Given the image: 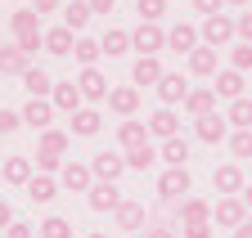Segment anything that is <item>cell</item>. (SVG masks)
I'll return each mask as SVG.
<instances>
[{"instance_id":"obj_17","label":"cell","mask_w":252,"mask_h":238,"mask_svg":"<svg viewBox=\"0 0 252 238\" xmlns=\"http://www.w3.org/2000/svg\"><path fill=\"white\" fill-rule=\"evenodd\" d=\"M176 216H180V225H203V220H212V202L189 193L185 202H176Z\"/></svg>"},{"instance_id":"obj_25","label":"cell","mask_w":252,"mask_h":238,"mask_svg":"<svg viewBox=\"0 0 252 238\" xmlns=\"http://www.w3.org/2000/svg\"><path fill=\"white\" fill-rule=\"evenodd\" d=\"M23 85H27V95H32V99L54 95V81H50V72H45V68H27V72H23Z\"/></svg>"},{"instance_id":"obj_54","label":"cell","mask_w":252,"mask_h":238,"mask_svg":"<svg viewBox=\"0 0 252 238\" xmlns=\"http://www.w3.org/2000/svg\"><path fill=\"white\" fill-rule=\"evenodd\" d=\"M86 238H108V234H86Z\"/></svg>"},{"instance_id":"obj_9","label":"cell","mask_w":252,"mask_h":238,"mask_svg":"<svg viewBox=\"0 0 252 238\" xmlns=\"http://www.w3.org/2000/svg\"><path fill=\"white\" fill-rule=\"evenodd\" d=\"M113 220H117V229L131 238L135 229H144V220H149V212H144V202H135V198H126L117 212H113Z\"/></svg>"},{"instance_id":"obj_32","label":"cell","mask_w":252,"mask_h":238,"mask_svg":"<svg viewBox=\"0 0 252 238\" xmlns=\"http://www.w3.org/2000/svg\"><path fill=\"white\" fill-rule=\"evenodd\" d=\"M72 45H77V36H72L63 23L45 32V50H50V54H59V58H63V54H72Z\"/></svg>"},{"instance_id":"obj_15","label":"cell","mask_w":252,"mask_h":238,"mask_svg":"<svg viewBox=\"0 0 252 238\" xmlns=\"http://www.w3.org/2000/svg\"><path fill=\"white\" fill-rule=\"evenodd\" d=\"M243 85H248V81H243V72H234V68H225V72H216V77H212L216 99H230V104L243 99Z\"/></svg>"},{"instance_id":"obj_42","label":"cell","mask_w":252,"mask_h":238,"mask_svg":"<svg viewBox=\"0 0 252 238\" xmlns=\"http://www.w3.org/2000/svg\"><path fill=\"white\" fill-rule=\"evenodd\" d=\"M14 45L32 58V54H36V50H45V32H27V36H14Z\"/></svg>"},{"instance_id":"obj_33","label":"cell","mask_w":252,"mask_h":238,"mask_svg":"<svg viewBox=\"0 0 252 238\" xmlns=\"http://www.w3.org/2000/svg\"><path fill=\"white\" fill-rule=\"evenodd\" d=\"M99 50H104L108 58H117V54H126V50H131V32H122V27H108V32L99 36Z\"/></svg>"},{"instance_id":"obj_45","label":"cell","mask_w":252,"mask_h":238,"mask_svg":"<svg viewBox=\"0 0 252 238\" xmlns=\"http://www.w3.org/2000/svg\"><path fill=\"white\" fill-rule=\"evenodd\" d=\"M212 229H216L212 220H203V225H180V238H216Z\"/></svg>"},{"instance_id":"obj_12","label":"cell","mask_w":252,"mask_h":238,"mask_svg":"<svg viewBox=\"0 0 252 238\" xmlns=\"http://www.w3.org/2000/svg\"><path fill=\"white\" fill-rule=\"evenodd\" d=\"M153 90H158V99H162V108H176V104H185V95H189V81H185L180 72H162V81H158Z\"/></svg>"},{"instance_id":"obj_20","label":"cell","mask_w":252,"mask_h":238,"mask_svg":"<svg viewBox=\"0 0 252 238\" xmlns=\"http://www.w3.org/2000/svg\"><path fill=\"white\" fill-rule=\"evenodd\" d=\"M50 104H54V112H81V90H77V81H59L54 85V95H50Z\"/></svg>"},{"instance_id":"obj_10","label":"cell","mask_w":252,"mask_h":238,"mask_svg":"<svg viewBox=\"0 0 252 238\" xmlns=\"http://www.w3.org/2000/svg\"><path fill=\"white\" fill-rule=\"evenodd\" d=\"M59 185H63V189H72V193H90V185H94L90 162H63V171H59Z\"/></svg>"},{"instance_id":"obj_5","label":"cell","mask_w":252,"mask_h":238,"mask_svg":"<svg viewBox=\"0 0 252 238\" xmlns=\"http://www.w3.org/2000/svg\"><path fill=\"white\" fill-rule=\"evenodd\" d=\"M243 220H248L243 198H216V207H212V225H220V229H239Z\"/></svg>"},{"instance_id":"obj_18","label":"cell","mask_w":252,"mask_h":238,"mask_svg":"<svg viewBox=\"0 0 252 238\" xmlns=\"http://www.w3.org/2000/svg\"><path fill=\"white\" fill-rule=\"evenodd\" d=\"M50 122H54V104H50V99H27V108H23V126H32V131H50Z\"/></svg>"},{"instance_id":"obj_38","label":"cell","mask_w":252,"mask_h":238,"mask_svg":"<svg viewBox=\"0 0 252 238\" xmlns=\"http://www.w3.org/2000/svg\"><path fill=\"white\" fill-rule=\"evenodd\" d=\"M36 234H41V238H72V225L63 220V216H45V220L36 225Z\"/></svg>"},{"instance_id":"obj_31","label":"cell","mask_w":252,"mask_h":238,"mask_svg":"<svg viewBox=\"0 0 252 238\" xmlns=\"http://www.w3.org/2000/svg\"><path fill=\"white\" fill-rule=\"evenodd\" d=\"M99 126H104V117L94 112V108H81V112H72V135L90 139V135H99Z\"/></svg>"},{"instance_id":"obj_11","label":"cell","mask_w":252,"mask_h":238,"mask_svg":"<svg viewBox=\"0 0 252 238\" xmlns=\"http://www.w3.org/2000/svg\"><path fill=\"white\" fill-rule=\"evenodd\" d=\"M86 202H90V212H117L126 198H122V189H117V185L94 180V185H90V193H86Z\"/></svg>"},{"instance_id":"obj_6","label":"cell","mask_w":252,"mask_h":238,"mask_svg":"<svg viewBox=\"0 0 252 238\" xmlns=\"http://www.w3.org/2000/svg\"><path fill=\"white\" fill-rule=\"evenodd\" d=\"M243 185H248V180H243V171H239L234 162H225V166H216V171H212V189H216L220 198H239Z\"/></svg>"},{"instance_id":"obj_16","label":"cell","mask_w":252,"mask_h":238,"mask_svg":"<svg viewBox=\"0 0 252 238\" xmlns=\"http://www.w3.org/2000/svg\"><path fill=\"white\" fill-rule=\"evenodd\" d=\"M180 108L198 122V117L216 112V90H212V85H198V90H189V95H185V104H180Z\"/></svg>"},{"instance_id":"obj_44","label":"cell","mask_w":252,"mask_h":238,"mask_svg":"<svg viewBox=\"0 0 252 238\" xmlns=\"http://www.w3.org/2000/svg\"><path fill=\"white\" fill-rule=\"evenodd\" d=\"M23 126V112H14V108H0V135H14Z\"/></svg>"},{"instance_id":"obj_43","label":"cell","mask_w":252,"mask_h":238,"mask_svg":"<svg viewBox=\"0 0 252 238\" xmlns=\"http://www.w3.org/2000/svg\"><path fill=\"white\" fill-rule=\"evenodd\" d=\"M234 36H239L243 45H252V9H243V14H234Z\"/></svg>"},{"instance_id":"obj_37","label":"cell","mask_w":252,"mask_h":238,"mask_svg":"<svg viewBox=\"0 0 252 238\" xmlns=\"http://www.w3.org/2000/svg\"><path fill=\"white\" fill-rule=\"evenodd\" d=\"M104 50H99V41H90V36H77V45H72V58L81 68H94V58H99Z\"/></svg>"},{"instance_id":"obj_35","label":"cell","mask_w":252,"mask_h":238,"mask_svg":"<svg viewBox=\"0 0 252 238\" xmlns=\"http://www.w3.org/2000/svg\"><path fill=\"white\" fill-rule=\"evenodd\" d=\"M14 36H27V32H45V27H41V14L36 9H14Z\"/></svg>"},{"instance_id":"obj_13","label":"cell","mask_w":252,"mask_h":238,"mask_svg":"<svg viewBox=\"0 0 252 238\" xmlns=\"http://www.w3.org/2000/svg\"><path fill=\"white\" fill-rule=\"evenodd\" d=\"M32 175H36V166H32V158H23V153H14V158L0 162V180H5V185H23L27 189Z\"/></svg>"},{"instance_id":"obj_19","label":"cell","mask_w":252,"mask_h":238,"mask_svg":"<svg viewBox=\"0 0 252 238\" xmlns=\"http://www.w3.org/2000/svg\"><path fill=\"white\" fill-rule=\"evenodd\" d=\"M144 126H149V135H158V139H176V135H180V117H176V108H158Z\"/></svg>"},{"instance_id":"obj_8","label":"cell","mask_w":252,"mask_h":238,"mask_svg":"<svg viewBox=\"0 0 252 238\" xmlns=\"http://www.w3.org/2000/svg\"><path fill=\"white\" fill-rule=\"evenodd\" d=\"M122 171H126V158L122 153H94L90 158V175H94V180H104V185H117Z\"/></svg>"},{"instance_id":"obj_7","label":"cell","mask_w":252,"mask_h":238,"mask_svg":"<svg viewBox=\"0 0 252 238\" xmlns=\"http://www.w3.org/2000/svg\"><path fill=\"white\" fill-rule=\"evenodd\" d=\"M194 135H198L203 144H225V139H230L225 112H207V117H198V122H194Z\"/></svg>"},{"instance_id":"obj_41","label":"cell","mask_w":252,"mask_h":238,"mask_svg":"<svg viewBox=\"0 0 252 238\" xmlns=\"http://www.w3.org/2000/svg\"><path fill=\"white\" fill-rule=\"evenodd\" d=\"M230 153L234 158H252V131H230Z\"/></svg>"},{"instance_id":"obj_39","label":"cell","mask_w":252,"mask_h":238,"mask_svg":"<svg viewBox=\"0 0 252 238\" xmlns=\"http://www.w3.org/2000/svg\"><path fill=\"white\" fill-rule=\"evenodd\" d=\"M135 14H140V23H162L167 0H135Z\"/></svg>"},{"instance_id":"obj_34","label":"cell","mask_w":252,"mask_h":238,"mask_svg":"<svg viewBox=\"0 0 252 238\" xmlns=\"http://www.w3.org/2000/svg\"><path fill=\"white\" fill-rule=\"evenodd\" d=\"M86 23H90V5L86 0H72V5L63 9V27H68V32H86Z\"/></svg>"},{"instance_id":"obj_14","label":"cell","mask_w":252,"mask_h":238,"mask_svg":"<svg viewBox=\"0 0 252 238\" xmlns=\"http://www.w3.org/2000/svg\"><path fill=\"white\" fill-rule=\"evenodd\" d=\"M108 108L122 117V122H131V117H135V108H140V90H135V85H113Z\"/></svg>"},{"instance_id":"obj_1","label":"cell","mask_w":252,"mask_h":238,"mask_svg":"<svg viewBox=\"0 0 252 238\" xmlns=\"http://www.w3.org/2000/svg\"><path fill=\"white\" fill-rule=\"evenodd\" d=\"M189 193H194L189 166H167L162 175H158V202H162V207H176V202H185Z\"/></svg>"},{"instance_id":"obj_55","label":"cell","mask_w":252,"mask_h":238,"mask_svg":"<svg viewBox=\"0 0 252 238\" xmlns=\"http://www.w3.org/2000/svg\"><path fill=\"white\" fill-rule=\"evenodd\" d=\"M0 185H5V180H0Z\"/></svg>"},{"instance_id":"obj_48","label":"cell","mask_w":252,"mask_h":238,"mask_svg":"<svg viewBox=\"0 0 252 238\" xmlns=\"http://www.w3.org/2000/svg\"><path fill=\"white\" fill-rule=\"evenodd\" d=\"M144 238H176V229L167 225V220H158V225H149V234Z\"/></svg>"},{"instance_id":"obj_30","label":"cell","mask_w":252,"mask_h":238,"mask_svg":"<svg viewBox=\"0 0 252 238\" xmlns=\"http://www.w3.org/2000/svg\"><path fill=\"white\" fill-rule=\"evenodd\" d=\"M225 122H230V131H252V99L248 95L225 108Z\"/></svg>"},{"instance_id":"obj_36","label":"cell","mask_w":252,"mask_h":238,"mask_svg":"<svg viewBox=\"0 0 252 238\" xmlns=\"http://www.w3.org/2000/svg\"><path fill=\"white\" fill-rule=\"evenodd\" d=\"M122 158H126V171H149L158 162V148L144 144V148H131V153H122Z\"/></svg>"},{"instance_id":"obj_4","label":"cell","mask_w":252,"mask_h":238,"mask_svg":"<svg viewBox=\"0 0 252 238\" xmlns=\"http://www.w3.org/2000/svg\"><path fill=\"white\" fill-rule=\"evenodd\" d=\"M77 90H81V99H90V104H104V99L113 95V85H108V77H104L99 68H81Z\"/></svg>"},{"instance_id":"obj_22","label":"cell","mask_w":252,"mask_h":238,"mask_svg":"<svg viewBox=\"0 0 252 238\" xmlns=\"http://www.w3.org/2000/svg\"><path fill=\"white\" fill-rule=\"evenodd\" d=\"M189 72H194V77H216L220 72V54L212 45H198L194 54H189Z\"/></svg>"},{"instance_id":"obj_40","label":"cell","mask_w":252,"mask_h":238,"mask_svg":"<svg viewBox=\"0 0 252 238\" xmlns=\"http://www.w3.org/2000/svg\"><path fill=\"white\" fill-rule=\"evenodd\" d=\"M230 68L234 72H252V45H243V41L230 45Z\"/></svg>"},{"instance_id":"obj_53","label":"cell","mask_w":252,"mask_h":238,"mask_svg":"<svg viewBox=\"0 0 252 238\" xmlns=\"http://www.w3.org/2000/svg\"><path fill=\"white\" fill-rule=\"evenodd\" d=\"M225 5H239V9H252V0H225Z\"/></svg>"},{"instance_id":"obj_47","label":"cell","mask_w":252,"mask_h":238,"mask_svg":"<svg viewBox=\"0 0 252 238\" xmlns=\"http://www.w3.org/2000/svg\"><path fill=\"white\" fill-rule=\"evenodd\" d=\"M194 9H198L203 18H212V14H220V9H225V0H194Z\"/></svg>"},{"instance_id":"obj_28","label":"cell","mask_w":252,"mask_h":238,"mask_svg":"<svg viewBox=\"0 0 252 238\" xmlns=\"http://www.w3.org/2000/svg\"><path fill=\"white\" fill-rule=\"evenodd\" d=\"M131 81H135V90H140V85H158V81H162V63H158V58H135Z\"/></svg>"},{"instance_id":"obj_23","label":"cell","mask_w":252,"mask_h":238,"mask_svg":"<svg viewBox=\"0 0 252 238\" xmlns=\"http://www.w3.org/2000/svg\"><path fill=\"white\" fill-rule=\"evenodd\" d=\"M117 144H122V153H131V148H144V144H149V126H144V122H135V117H131V122H122V126H117Z\"/></svg>"},{"instance_id":"obj_29","label":"cell","mask_w":252,"mask_h":238,"mask_svg":"<svg viewBox=\"0 0 252 238\" xmlns=\"http://www.w3.org/2000/svg\"><path fill=\"white\" fill-rule=\"evenodd\" d=\"M158 158H162L167 166H185V162H189V139H185V135H176V139H162Z\"/></svg>"},{"instance_id":"obj_51","label":"cell","mask_w":252,"mask_h":238,"mask_svg":"<svg viewBox=\"0 0 252 238\" xmlns=\"http://www.w3.org/2000/svg\"><path fill=\"white\" fill-rule=\"evenodd\" d=\"M63 5V0H32V9H36V14H54Z\"/></svg>"},{"instance_id":"obj_3","label":"cell","mask_w":252,"mask_h":238,"mask_svg":"<svg viewBox=\"0 0 252 238\" xmlns=\"http://www.w3.org/2000/svg\"><path fill=\"white\" fill-rule=\"evenodd\" d=\"M198 36H203V45H212V50L230 45V41H234V18H230V14H212V18H203Z\"/></svg>"},{"instance_id":"obj_46","label":"cell","mask_w":252,"mask_h":238,"mask_svg":"<svg viewBox=\"0 0 252 238\" xmlns=\"http://www.w3.org/2000/svg\"><path fill=\"white\" fill-rule=\"evenodd\" d=\"M5 238H36V225H27V220H14L5 229Z\"/></svg>"},{"instance_id":"obj_21","label":"cell","mask_w":252,"mask_h":238,"mask_svg":"<svg viewBox=\"0 0 252 238\" xmlns=\"http://www.w3.org/2000/svg\"><path fill=\"white\" fill-rule=\"evenodd\" d=\"M167 50L194 54V50H198V27H194V23H176L171 32H167Z\"/></svg>"},{"instance_id":"obj_52","label":"cell","mask_w":252,"mask_h":238,"mask_svg":"<svg viewBox=\"0 0 252 238\" xmlns=\"http://www.w3.org/2000/svg\"><path fill=\"white\" fill-rule=\"evenodd\" d=\"M239 198H243V207L252 212V185H243V193H239Z\"/></svg>"},{"instance_id":"obj_2","label":"cell","mask_w":252,"mask_h":238,"mask_svg":"<svg viewBox=\"0 0 252 238\" xmlns=\"http://www.w3.org/2000/svg\"><path fill=\"white\" fill-rule=\"evenodd\" d=\"M131 50H140V58H158V50H167V32L158 23H140L131 32Z\"/></svg>"},{"instance_id":"obj_24","label":"cell","mask_w":252,"mask_h":238,"mask_svg":"<svg viewBox=\"0 0 252 238\" xmlns=\"http://www.w3.org/2000/svg\"><path fill=\"white\" fill-rule=\"evenodd\" d=\"M27 198L32 202H54L59 198V180H54V175H32V180H27Z\"/></svg>"},{"instance_id":"obj_26","label":"cell","mask_w":252,"mask_h":238,"mask_svg":"<svg viewBox=\"0 0 252 238\" xmlns=\"http://www.w3.org/2000/svg\"><path fill=\"white\" fill-rule=\"evenodd\" d=\"M32 68V58L18 50V45H9V50H0V77H23Z\"/></svg>"},{"instance_id":"obj_50","label":"cell","mask_w":252,"mask_h":238,"mask_svg":"<svg viewBox=\"0 0 252 238\" xmlns=\"http://www.w3.org/2000/svg\"><path fill=\"white\" fill-rule=\"evenodd\" d=\"M86 5H90V14H113L117 0H86Z\"/></svg>"},{"instance_id":"obj_27","label":"cell","mask_w":252,"mask_h":238,"mask_svg":"<svg viewBox=\"0 0 252 238\" xmlns=\"http://www.w3.org/2000/svg\"><path fill=\"white\" fill-rule=\"evenodd\" d=\"M68 148H72V135L68 131H41V148H36V153H50V158H63V153H68Z\"/></svg>"},{"instance_id":"obj_49","label":"cell","mask_w":252,"mask_h":238,"mask_svg":"<svg viewBox=\"0 0 252 238\" xmlns=\"http://www.w3.org/2000/svg\"><path fill=\"white\" fill-rule=\"evenodd\" d=\"M9 225H14V207H9V202H5V198H0V234H5V229H9Z\"/></svg>"}]
</instances>
